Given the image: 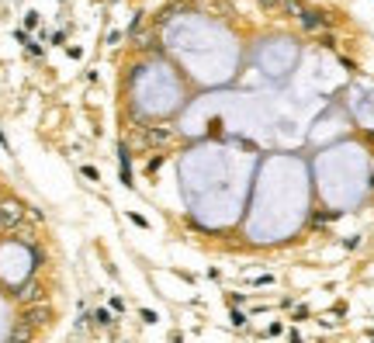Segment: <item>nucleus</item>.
Here are the masks:
<instances>
[{"instance_id":"4","label":"nucleus","mask_w":374,"mask_h":343,"mask_svg":"<svg viewBox=\"0 0 374 343\" xmlns=\"http://www.w3.org/2000/svg\"><path fill=\"white\" fill-rule=\"evenodd\" d=\"M301 24H305L308 31H315V28H322V24H326V17H322L319 10H301Z\"/></svg>"},{"instance_id":"9","label":"nucleus","mask_w":374,"mask_h":343,"mask_svg":"<svg viewBox=\"0 0 374 343\" xmlns=\"http://www.w3.org/2000/svg\"><path fill=\"white\" fill-rule=\"evenodd\" d=\"M83 177H87V180H101V173H97L94 167H83Z\"/></svg>"},{"instance_id":"8","label":"nucleus","mask_w":374,"mask_h":343,"mask_svg":"<svg viewBox=\"0 0 374 343\" xmlns=\"http://www.w3.org/2000/svg\"><path fill=\"white\" fill-rule=\"evenodd\" d=\"M159 167H163V153H159V156H152V160H149V173H156Z\"/></svg>"},{"instance_id":"7","label":"nucleus","mask_w":374,"mask_h":343,"mask_svg":"<svg viewBox=\"0 0 374 343\" xmlns=\"http://www.w3.org/2000/svg\"><path fill=\"white\" fill-rule=\"evenodd\" d=\"M94 323H97V326H108V323H111V312H108V309H97V312H94Z\"/></svg>"},{"instance_id":"6","label":"nucleus","mask_w":374,"mask_h":343,"mask_svg":"<svg viewBox=\"0 0 374 343\" xmlns=\"http://www.w3.org/2000/svg\"><path fill=\"white\" fill-rule=\"evenodd\" d=\"M277 7H281V10H288L291 17H301V3H298V0H281Z\"/></svg>"},{"instance_id":"2","label":"nucleus","mask_w":374,"mask_h":343,"mask_svg":"<svg viewBox=\"0 0 374 343\" xmlns=\"http://www.w3.org/2000/svg\"><path fill=\"white\" fill-rule=\"evenodd\" d=\"M21 215H24V208L17 205V201H3V205H0V225H3V229H14V225L21 222Z\"/></svg>"},{"instance_id":"5","label":"nucleus","mask_w":374,"mask_h":343,"mask_svg":"<svg viewBox=\"0 0 374 343\" xmlns=\"http://www.w3.org/2000/svg\"><path fill=\"white\" fill-rule=\"evenodd\" d=\"M146 139L149 142H166L170 139V129H146Z\"/></svg>"},{"instance_id":"10","label":"nucleus","mask_w":374,"mask_h":343,"mask_svg":"<svg viewBox=\"0 0 374 343\" xmlns=\"http://www.w3.org/2000/svg\"><path fill=\"white\" fill-rule=\"evenodd\" d=\"M142 319H146V323H159V316H156L152 309H142Z\"/></svg>"},{"instance_id":"1","label":"nucleus","mask_w":374,"mask_h":343,"mask_svg":"<svg viewBox=\"0 0 374 343\" xmlns=\"http://www.w3.org/2000/svg\"><path fill=\"white\" fill-rule=\"evenodd\" d=\"M52 319V309L45 305V302H31L28 309H24V316H21V326H28V330H38V326H45Z\"/></svg>"},{"instance_id":"3","label":"nucleus","mask_w":374,"mask_h":343,"mask_svg":"<svg viewBox=\"0 0 374 343\" xmlns=\"http://www.w3.org/2000/svg\"><path fill=\"white\" fill-rule=\"evenodd\" d=\"M42 295H45V288H42L38 281H28L24 288H17V291H14V298H17L21 305H31V302H42Z\"/></svg>"},{"instance_id":"11","label":"nucleus","mask_w":374,"mask_h":343,"mask_svg":"<svg viewBox=\"0 0 374 343\" xmlns=\"http://www.w3.org/2000/svg\"><path fill=\"white\" fill-rule=\"evenodd\" d=\"M281 0H260V7H277Z\"/></svg>"}]
</instances>
